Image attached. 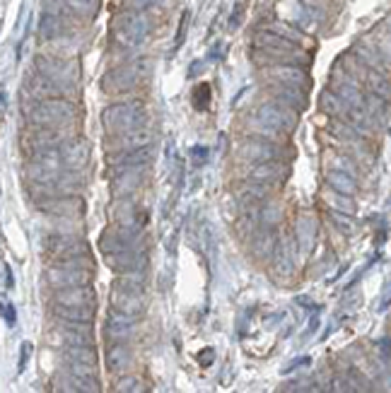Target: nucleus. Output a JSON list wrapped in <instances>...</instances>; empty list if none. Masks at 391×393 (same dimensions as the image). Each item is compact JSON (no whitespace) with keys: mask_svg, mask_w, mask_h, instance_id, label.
<instances>
[{"mask_svg":"<svg viewBox=\"0 0 391 393\" xmlns=\"http://www.w3.org/2000/svg\"><path fill=\"white\" fill-rule=\"evenodd\" d=\"M46 340L56 350L90 348V345H95V333H92V324H68V321L54 319L49 333H46Z\"/></svg>","mask_w":391,"mask_h":393,"instance_id":"nucleus-5","label":"nucleus"},{"mask_svg":"<svg viewBox=\"0 0 391 393\" xmlns=\"http://www.w3.org/2000/svg\"><path fill=\"white\" fill-rule=\"evenodd\" d=\"M329 217H331V222L338 227V230H343L346 234L353 232V215H348V213H338V210H329Z\"/></svg>","mask_w":391,"mask_h":393,"instance_id":"nucleus-36","label":"nucleus"},{"mask_svg":"<svg viewBox=\"0 0 391 393\" xmlns=\"http://www.w3.org/2000/svg\"><path fill=\"white\" fill-rule=\"evenodd\" d=\"M58 357H61V365H66V362H90V365H97V350H95V345H90V348H66V350H58Z\"/></svg>","mask_w":391,"mask_h":393,"instance_id":"nucleus-30","label":"nucleus"},{"mask_svg":"<svg viewBox=\"0 0 391 393\" xmlns=\"http://www.w3.org/2000/svg\"><path fill=\"white\" fill-rule=\"evenodd\" d=\"M104 258H107V266L116 275L145 273V268H148V251H124V254H112Z\"/></svg>","mask_w":391,"mask_h":393,"instance_id":"nucleus-19","label":"nucleus"},{"mask_svg":"<svg viewBox=\"0 0 391 393\" xmlns=\"http://www.w3.org/2000/svg\"><path fill=\"white\" fill-rule=\"evenodd\" d=\"M3 280H5V290H10V287L15 285V278H13V271H10V263H3Z\"/></svg>","mask_w":391,"mask_h":393,"instance_id":"nucleus-40","label":"nucleus"},{"mask_svg":"<svg viewBox=\"0 0 391 393\" xmlns=\"http://www.w3.org/2000/svg\"><path fill=\"white\" fill-rule=\"evenodd\" d=\"M268 78H271V82L297 87V90H307L309 87V78L302 66H273L268 70Z\"/></svg>","mask_w":391,"mask_h":393,"instance_id":"nucleus-24","label":"nucleus"},{"mask_svg":"<svg viewBox=\"0 0 391 393\" xmlns=\"http://www.w3.org/2000/svg\"><path fill=\"white\" fill-rule=\"evenodd\" d=\"M102 126L107 136H121V133H136L150 128L148 111H145L143 102L131 99V102L112 104L102 111Z\"/></svg>","mask_w":391,"mask_h":393,"instance_id":"nucleus-2","label":"nucleus"},{"mask_svg":"<svg viewBox=\"0 0 391 393\" xmlns=\"http://www.w3.org/2000/svg\"><path fill=\"white\" fill-rule=\"evenodd\" d=\"M133 367V353L128 343H109L107 345V369L114 377H124L131 374Z\"/></svg>","mask_w":391,"mask_h":393,"instance_id":"nucleus-22","label":"nucleus"},{"mask_svg":"<svg viewBox=\"0 0 391 393\" xmlns=\"http://www.w3.org/2000/svg\"><path fill=\"white\" fill-rule=\"evenodd\" d=\"M261 222H264V227H278L283 222V210L278 205L264 203L261 205Z\"/></svg>","mask_w":391,"mask_h":393,"instance_id":"nucleus-35","label":"nucleus"},{"mask_svg":"<svg viewBox=\"0 0 391 393\" xmlns=\"http://www.w3.org/2000/svg\"><path fill=\"white\" fill-rule=\"evenodd\" d=\"M44 254L49 261H68V258L92 256L90 244L85 237H73V234H46Z\"/></svg>","mask_w":391,"mask_h":393,"instance_id":"nucleus-7","label":"nucleus"},{"mask_svg":"<svg viewBox=\"0 0 391 393\" xmlns=\"http://www.w3.org/2000/svg\"><path fill=\"white\" fill-rule=\"evenodd\" d=\"M150 162H153V148L136 150V152H116V155H107V157H104V164H107V177L109 179L116 177V174L131 172V169L150 167Z\"/></svg>","mask_w":391,"mask_h":393,"instance_id":"nucleus-10","label":"nucleus"},{"mask_svg":"<svg viewBox=\"0 0 391 393\" xmlns=\"http://www.w3.org/2000/svg\"><path fill=\"white\" fill-rule=\"evenodd\" d=\"M20 107H22L25 126H42V128L78 126V104L73 99H42V102L22 99Z\"/></svg>","mask_w":391,"mask_h":393,"instance_id":"nucleus-1","label":"nucleus"},{"mask_svg":"<svg viewBox=\"0 0 391 393\" xmlns=\"http://www.w3.org/2000/svg\"><path fill=\"white\" fill-rule=\"evenodd\" d=\"M145 179H148V167L131 169V172L116 174V177L109 179V191H112V198H133L143 191Z\"/></svg>","mask_w":391,"mask_h":393,"instance_id":"nucleus-16","label":"nucleus"},{"mask_svg":"<svg viewBox=\"0 0 391 393\" xmlns=\"http://www.w3.org/2000/svg\"><path fill=\"white\" fill-rule=\"evenodd\" d=\"M232 157H235L237 164H256V162H271V160H293V150L288 145H278V143H268V140L261 138H249L244 136L232 150Z\"/></svg>","mask_w":391,"mask_h":393,"instance_id":"nucleus-4","label":"nucleus"},{"mask_svg":"<svg viewBox=\"0 0 391 393\" xmlns=\"http://www.w3.org/2000/svg\"><path fill=\"white\" fill-rule=\"evenodd\" d=\"M326 167L348 174V177H353V179H360V162L353 160L348 152H341V150L329 152V157H326Z\"/></svg>","mask_w":391,"mask_h":393,"instance_id":"nucleus-27","label":"nucleus"},{"mask_svg":"<svg viewBox=\"0 0 391 393\" xmlns=\"http://www.w3.org/2000/svg\"><path fill=\"white\" fill-rule=\"evenodd\" d=\"M242 133L249 138H261V140H268V143H278V145H288L290 143V136L283 131H278V128L268 126L264 119H259V116L254 114H247L242 119Z\"/></svg>","mask_w":391,"mask_h":393,"instance_id":"nucleus-18","label":"nucleus"},{"mask_svg":"<svg viewBox=\"0 0 391 393\" xmlns=\"http://www.w3.org/2000/svg\"><path fill=\"white\" fill-rule=\"evenodd\" d=\"M153 145H155V136L150 128L136 131V133H121V136H107V140H104L107 155H116V152H136V150L153 148Z\"/></svg>","mask_w":391,"mask_h":393,"instance_id":"nucleus-13","label":"nucleus"},{"mask_svg":"<svg viewBox=\"0 0 391 393\" xmlns=\"http://www.w3.org/2000/svg\"><path fill=\"white\" fill-rule=\"evenodd\" d=\"M140 80H143V70H140V66H136V63H126V66L114 68L112 73L104 75L102 87L107 92H112V95H124V92L136 90L140 85Z\"/></svg>","mask_w":391,"mask_h":393,"instance_id":"nucleus-11","label":"nucleus"},{"mask_svg":"<svg viewBox=\"0 0 391 393\" xmlns=\"http://www.w3.org/2000/svg\"><path fill=\"white\" fill-rule=\"evenodd\" d=\"M78 136V131L73 128H42V126H25L17 138L22 157H29L39 150H51L66 145L70 138Z\"/></svg>","mask_w":391,"mask_h":393,"instance_id":"nucleus-3","label":"nucleus"},{"mask_svg":"<svg viewBox=\"0 0 391 393\" xmlns=\"http://www.w3.org/2000/svg\"><path fill=\"white\" fill-rule=\"evenodd\" d=\"M61 152L66 169H70V172H85L87 162H90V145H87V140H83L80 136L70 138L66 145H61Z\"/></svg>","mask_w":391,"mask_h":393,"instance_id":"nucleus-21","label":"nucleus"},{"mask_svg":"<svg viewBox=\"0 0 391 393\" xmlns=\"http://www.w3.org/2000/svg\"><path fill=\"white\" fill-rule=\"evenodd\" d=\"M29 353H32V345H29V343H25V345H22V353H20V367H17V369H20V372H22V369L27 367Z\"/></svg>","mask_w":391,"mask_h":393,"instance_id":"nucleus-41","label":"nucleus"},{"mask_svg":"<svg viewBox=\"0 0 391 393\" xmlns=\"http://www.w3.org/2000/svg\"><path fill=\"white\" fill-rule=\"evenodd\" d=\"M150 220V213L138 205V196L133 198H114L112 201V225L121 227L124 232L140 237Z\"/></svg>","mask_w":391,"mask_h":393,"instance_id":"nucleus-6","label":"nucleus"},{"mask_svg":"<svg viewBox=\"0 0 391 393\" xmlns=\"http://www.w3.org/2000/svg\"><path fill=\"white\" fill-rule=\"evenodd\" d=\"M324 201L329 203V210H338V213H355V205H353V196H346V193H338L334 189L324 191Z\"/></svg>","mask_w":391,"mask_h":393,"instance_id":"nucleus-32","label":"nucleus"},{"mask_svg":"<svg viewBox=\"0 0 391 393\" xmlns=\"http://www.w3.org/2000/svg\"><path fill=\"white\" fill-rule=\"evenodd\" d=\"M247 167L249 169L244 172V179L259 181V184H271V186L280 184L290 172V162H285V160L256 162V164H247Z\"/></svg>","mask_w":391,"mask_h":393,"instance_id":"nucleus-17","label":"nucleus"},{"mask_svg":"<svg viewBox=\"0 0 391 393\" xmlns=\"http://www.w3.org/2000/svg\"><path fill=\"white\" fill-rule=\"evenodd\" d=\"M119 290L133 292V295H145V273H126V275H116L114 285Z\"/></svg>","mask_w":391,"mask_h":393,"instance_id":"nucleus-31","label":"nucleus"},{"mask_svg":"<svg viewBox=\"0 0 391 393\" xmlns=\"http://www.w3.org/2000/svg\"><path fill=\"white\" fill-rule=\"evenodd\" d=\"M97 307H63V304L51 302V316L68 324H92L95 321Z\"/></svg>","mask_w":391,"mask_h":393,"instance_id":"nucleus-26","label":"nucleus"},{"mask_svg":"<svg viewBox=\"0 0 391 393\" xmlns=\"http://www.w3.org/2000/svg\"><path fill=\"white\" fill-rule=\"evenodd\" d=\"M92 278H95V268H70V266H54V263H49L44 271V280L51 290L92 285Z\"/></svg>","mask_w":391,"mask_h":393,"instance_id":"nucleus-8","label":"nucleus"},{"mask_svg":"<svg viewBox=\"0 0 391 393\" xmlns=\"http://www.w3.org/2000/svg\"><path fill=\"white\" fill-rule=\"evenodd\" d=\"M208 85H198L196 87V95H194V104H196V109H206V104H208Z\"/></svg>","mask_w":391,"mask_h":393,"instance_id":"nucleus-38","label":"nucleus"},{"mask_svg":"<svg viewBox=\"0 0 391 393\" xmlns=\"http://www.w3.org/2000/svg\"><path fill=\"white\" fill-rule=\"evenodd\" d=\"M51 302L63 304V307H97V295L92 290V285L66 287V290L51 292Z\"/></svg>","mask_w":391,"mask_h":393,"instance_id":"nucleus-20","label":"nucleus"},{"mask_svg":"<svg viewBox=\"0 0 391 393\" xmlns=\"http://www.w3.org/2000/svg\"><path fill=\"white\" fill-rule=\"evenodd\" d=\"M3 316H5V324H8L10 328H13L17 324V312H15V307L10 302H5V307H3Z\"/></svg>","mask_w":391,"mask_h":393,"instance_id":"nucleus-39","label":"nucleus"},{"mask_svg":"<svg viewBox=\"0 0 391 393\" xmlns=\"http://www.w3.org/2000/svg\"><path fill=\"white\" fill-rule=\"evenodd\" d=\"M49 391L54 393H102V384L97 377H73L68 372H58L51 379Z\"/></svg>","mask_w":391,"mask_h":393,"instance_id":"nucleus-15","label":"nucleus"},{"mask_svg":"<svg viewBox=\"0 0 391 393\" xmlns=\"http://www.w3.org/2000/svg\"><path fill=\"white\" fill-rule=\"evenodd\" d=\"M314 239H317V225L309 217H300L297 222V242L300 246H305V251H309L314 246Z\"/></svg>","mask_w":391,"mask_h":393,"instance_id":"nucleus-33","label":"nucleus"},{"mask_svg":"<svg viewBox=\"0 0 391 393\" xmlns=\"http://www.w3.org/2000/svg\"><path fill=\"white\" fill-rule=\"evenodd\" d=\"M61 372H68L73 377H97V365H90V362H66V365H61Z\"/></svg>","mask_w":391,"mask_h":393,"instance_id":"nucleus-34","label":"nucleus"},{"mask_svg":"<svg viewBox=\"0 0 391 393\" xmlns=\"http://www.w3.org/2000/svg\"><path fill=\"white\" fill-rule=\"evenodd\" d=\"M109 302H112V309L128 316H136L140 319L145 312V299L143 295H133V292L119 290V287H112V295H109Z\"/></svg>","mask_w":391,"mask_h":393,"instance_id":"nucleus-23","label":"nucleus"},{"mask_svg":"<svg viewBox=\"0 0 391 393\" xmlns=\"http://www.w3.org/2000/svg\"><path fill=\"white\" fill-rule=\"evenodd\" d=\"M34 208L39 213L49 217H83L85 215V201L83 196H56V198H44L37 201Z\"/></svg>","mask_w":391,"mask_h":393,"instance_id":"nucleus-12","label":"nucleus"},{"mask_svg":"<svg viewBox=\"0 0 391 393\" xmlns=\"http://www.w3.org/2000/svg\"><path fill=\"white\" fill-rule=\"evenodd\" d=\"M189 155H191V162H194V167H201V164L208 160V148H203V145H194Z\"/></svg>","mask_w":391,"mask_h":393,"instance_id":"nucleus-37","label":"nucleus"},{"mask_svg":"<svg viewBox=\"0 0 391 393\" xmlns=\"http://www.w3.org/2000/svg\"><path fill=\"white\" fill-rule=\"evenodd\" d=\"M136 326H138L136 316L109 309L107 326H104V338H107V343H131L133 336H136Z\"/></svg>","mask_w":391,"mask_h":393,"instance_id":"nucleus-14","label":"nucleus"},{"mask_svg":"<svg viewBox=\"0 0 391 393\" xmlns=\"http://www.w3.org/2000/svg\"><path fill=\"white\" fill-rule=\"evenodd\" d=\"M268 97H271L273 102L285 104V107H290L295 111H302L307 107L305 90H297V87H288V85H278V82H271V87H268Z\"/></svg>","mask_w":391,"mask_h":393,"instance_id":"nucleus-25","label":"nucleus"},{"mask_svg":"<svg viewBox=\"0 0 391 393\" xmlns=\"http://www.w3.org/2000/svg\"><path fill=\"white\" fill-rule=\"evenodd\" d=\"M254 114L259 116V119H264L268 126L278 128V131L283 133H295L297 123H300V111L285 107V104H278L273 102V99H268V102L259 104V107L254 109Z\"/></svg>","mask_w":391,"mask_h":393,"instance_id":"nucleus-9","label":"nucleus"},{"mask_svg":"<svg viewBox=\"0 0 391 393\" xmlns=\"http://www.w3.org/2000/svg\"><path fill=\"white\" fill-rule=\"evenodd\" d=\"M324 179H326V186L338 193H346V196H355V193H358V179L348 177V174H343V172L326 169Z\"/></svg>","mask_w":391,"mask_h":393,"instance_id":"nucleus-28","label":"nucleus"},{"mask_svg":"<svg viewBox=\"0 0 391 393\" xmlns=\"http://www.w3.org/2000/svg\"><path fill=\"white\" fill-rule=\"evenodd\" d=\"M319 107H322V111H326L329 116H334V119H348L350 114V104H346L341 99V95H336L334 90L331 92H324L322 99H319Z\"/></svg>","mask_w":391,"mask_h":393,"instance_id":"nucleus-29","label":"nucleus"}]
</instances>
